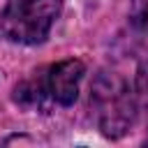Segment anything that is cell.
<instances>
[{
  "label": "cell",
  "mask_w": 148,
  "mask_h": 148,
  "mask_svg": "<svg viewBox=\"0 0 148 148\" xmlns=\"http://www.w3.org/2000/svg\"><path fill=\"white\" fill-rule=\"evenodd\" d=\"M90 106L104 136L120 139L139 118L132 88L116 72H99L90 86Z\"/></svg>",
  "instance_id": "6da1fadb"
},
{
  "label": "cell",
  "mask_w": 148,
  "mask_h": 148,
  "mask_svg": "<svg viewBox=\"0 0 148 148\" xmlns=\"http://www.w3.org/2000/svg\"><path fill=\"white\" fill-rule=\"evenodd\" d=\"M60 9L62 0H7L0 12V32L14 44H42Z\"/></svg>",
  "instance_id": "7a4b0ae2"
},
{
  "label": "cell",
  "mask_w": 148,
  "mask_h": 148,
  "mask_svg": "<svg viewBox=\"0 0 148 148\" xmlns=\"http://www.w3.org/2000/svg\"><path fill=\"white\" fill-rule=\"evenodd\" d=\"M86 74V65L79 58H67L53 65L46 74V86L53 104L72 106L79 97V83Z\"/></svg>",
  "instance_id": "3957f363"
},
{
  "label": "cell",
  "mask_w": 148,
  "mask_h": 148,
  "mask_svg": "<svg viewBox=\"0 0 148 148\" xmlns=\"http://www.w3.org/2000/svg\"><path fill=\"white\" fill-rule=\"evenodd\" d=\"M14 99L16 104L25 106V109H46L53 99L49 95V86H46V76L44 79H28L21 81L14 88Z\"/></svg>",
  "instance_id": "277c9868"
},
{
  "label": "cell",
  "mask_w": 148,
  "mask_h": 148,
  "mask_svg": "<svg viewBox=\"0 0 148 148\" xmlns=\"http://www.w3.org/2000/svg\"><path fill=\"white\" fill-rule=\"evenodd\" d=\"M132 92H134V99L139 106V116H148V60L139 62V67L134 72Z\"/></svg>",
  "instance_id": "5b68a950"
},
{
  "label": "cell",
  "mask_w": 148,
  "mask_h": 148,
  "mask_svg": "<svg viewBox=\"0 0 148 148\" xmlns=\"http://www.w3.org/2000/svg\"><path fill=\"white\" fill-rule=\"evenodd\" d=\"M130 16L136 28H146L148 25V0H132Z\"/></svg>",
  "instance_id": "8992f818"
}]
</instances>
